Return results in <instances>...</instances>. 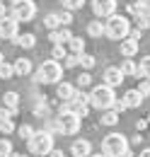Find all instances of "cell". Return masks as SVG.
Here are the masks:
<instances>
[{
  "instance_id": "cell-39",
  "label": "cell",
  "mask_w": 150,
  "mask_h": 157,
  "mask_svg": "<svg viewBox=\"0 0 150 157\" xmlns=\"http://www.w3.org/2000/svg\"><path fill=\"white\" fill-rule=\"evenodd\" d=\"M2 17H10V12H7V7H5V2H0V20Z\"/></svg>"
},
{
  "instance_id": "cell-7",
  "label": "cell",
  "mask_w": 150,
  "mask_h": 157,
  "mask_svg": "<svg viewBox=\"0 0 150 157\" xmlns=\"http://www.w3.org/2000/svg\"><path fill=\"white\" fill-rule=\"evenodd\" d=\"M12 15H15L19 22H29L34 15H37V5H34V0H17L15 7H12Z\"/></svg>"
},
{
  "instance_id": "cell-35",
  "label": "cell",
  "mask_w": 150,
  "mask_h": 157,
  "mask_svg": "<svg viewBox=\"0 0 150 157\" xmlns=\"http://www.w3.org/2000/svg\"><path fill=\"white\" fill-rule=\"evenodd\" d=\"M138 90H140V94H143V97H150V78H143V82H140V87H138Z\"/></svg>"
},
{
  "instance_id": "cell-21",
  "label": "cell",
  "mask_w": 150,
  "mask_h": 157,
  "mask_svg": "<svg viewBox=\"0 0 150 157\" xmlns=\"http://www.w3.org/2000/svg\"><path fill=\"white\" fill-rule=\"evenodd\" d=\"M119 68H121V73H124L126 78H128V75H138V65H136L131 58H126L121 65H119Z\"/></svg>"
},
{
  "instance_id": "cell-13",
  "label": "cell",
  "mask_w": 150,
  "mask_h": 157,
  "mask_svg": "<svg viewBox=\"0 0 150 157\" xmlns=\"http://www.w3.org/2000/svg\"><path fill=\"white\" fill-rule=\"evenodd\" d=\"M49 39L53 41V44H68V41L73 39V34H70V29H68V27H61V32L53 29V32L49 34Z\"/></svg>"
},
{
  "instance_id": "cell-46",
  "label": "cell",
  "mask_w": 150,
  "mask_h": 157,
  "mask_svg": "<svg viewBox=\"0 0 150 157\" xmlns=\"http://www.w3.org/2000/svg\"><path fill=\"white\" fill-rule=\"evenodd\" d=\"M10 2H12V5H15V2H17V0H10Z\"/></svg>"
},
{
  "instance_id": "cell-44",
  "label": "cell",
  "mask_w": 150,
  "mask_h": 157,
  "mask_svg": "<svg viewBox=\"0 0 150 157\" xmlns=\"http://www.w3.org/2000/svg\"><path fill=\"white\" fill-rule=\"evenodd\" d=\"M2 157H15V155H2Z\"/></svg>"
},
{
  "instance_id": "cell-4",
  "label": "cell",
  "mask_w": 150,
  "mask_h": 157,
  "mask_svg": "<svg viewBox=\"0 0 150 157\" xmlns=\"http://www.w3.org/2000/svg\"><path fill=\"white\" fill-rule=\"evenodd\" d=\"M128 34H131L128 20L114 12L112 17L107 20V36H109V39H116V41H124V39H128Z\"/></svg>"
},
{
  "instance_id": "cell-25",
  "label": "cell",
  "mask_w": 150,
  "mask_h": 157,
  "mask_svg": "<svg viewBox=\"0 0 150 157\" xmlns=\"http://www.w3.org/2000/svg\"><path fill=\"white\" fill-rule=\"evenodd\" d=\"M17 73H15V65H10V63H0V78H5V80H10V78H15Z\"/></svg>"
},
{
  "instance_id": "cell-12",
  "label": "cell",
  "mask_w": 150,
  "mask_h": 157,
  "mask_svg": "<svg viewBox=\"0 0 150 157\" xmlns=\"http://www.w3.org/2000/svg\"><path fill=\"white\" fill-rule=\"evenodd\" d=\"M136 53H138V41L136 39L128 36V39L121 41V56H124V58H133Z\"/></svg>"
},
{
  "instance_id": "cell-32",
  "label": "cell",
  "mask_w": 150,
  "mask_h": 157,
  "mask_svg": "<svg viewBox=\"0 0 150 157\" xmlns=\"http://www.w3.org/2000/svg\"><path fill=\"white\" fill-rule=\"evenodd\" d=\"M51 56H53V58H65V56H68V53H65V48H63V44H53V51H51Z\"/></svg>"
},
{
  "instance_id": "cell-41",
  "label": "cell",
  "mask_w": 150,
  "mask_h": 157,
  "mask_svg": "<svg viewBox=\"0 0 150 157\" xmlns=\"http://www.w3.org/2000/svg\"><path fill=\"white\" fill-rule=\"evenodd\" d=\"M51 157H65V155H63V150H51Z\"/></svg>"
},
{
  "instance_id": "cell-16",
  "label": "cell",
  "mask_w": 150,
  "mask_h": 157,
  "mask_svg": "<svg viewBox=\"0 0 150 157\" xmlns=\"http://www.w3.org/2000/svg\"><path fill=\"white\" fill-rule=\"evenodd\" d=\"M15 73H17L19 78L29 75V73H32V60L29 58H17L15 60Z\"/></svg>"
},
{
  "instance_id": "cell-23",
  "label": "cell",
  "mask_w": 150,
  "mask_h": 157,
  "mask_svg": "<svg viewBox=\"0 0 150 157\" xmlns=\"http://www.w3.org/2000/svg\"><path fill=\"white\" fill-rule=\"evenodd\" d=\"M102 123H104V126H116V123H119V111H116V109H107V111H104V116H102Z\"/></svg>"
},
{
  "instance_id": "cell-27",
  "label": "cell",
  "mask_w": 150,
  "mask_h": 157,
  "mask_svg": "<svg viewBox=\"0 0 150 157\" xmlns=\"http://www.w3.org/2000/svg\"><path fill=\"white\" fill-rule=\"evenodd\" d=\"M63 65H65V68H75V65H80V53H68V56L63 58Z\"/></svg>"
},
{
  "instance_id": "cell-22",
  "label": "cell",
  "mask_w": 150,
  "mask_h": 157,
  "mask_svg": "<svg viewBox=\"0 0 150 157\" xmlns=\"http://www.w3.org/2000/svg\"><path fill=\"white\" fill-rule=\"evenodd\" d=\"M68 48H70V53H82V51H85V39L73 36V39L68 41Z\"/></svg>"
},
{
  "instance_id": "cell-11",
  "label": "cell",
  "mask_w": 150,
  "mask_h": 157,
  "mask_svg": "<svg viewBox=\"0 0 150 157\" xmlns=\"http://www.w3.org/2000/svg\"><path fill=\"white\" fill-rule=\"evenodd\" d=\"M70 155L73 157H90L92 155V145L87 140H75L73 147H70Z\"/></svg>"
},
{
  "instance_id": "cell-1",
  "label": "cell",
  "mask_w": 150,
  "mask_h": 157,
  "mask_svg": "<svg viewBox=\"0 0 150 157\" xmlns=\"http://www.w3.org/2000/svg\"><path fill=\"white\" fill-rule=\"evenodd\" d=\"M102 150L109 157H131V150H128V140L121 133H109L102 143Z\"/></svg>"
},
{
  "instance_id": "cell-20",
  "label": "cell",
  "mask_w": 150,
  "mask_h": 157,
  "mask_svg": "<svg viewBox=\"0 0 150 157\" xmlns=\"http://www.w3.org/2000/svg\"><path fill=\"white\" fill-rule=\"evenodd\" d=\"M128 10H131L133 15H138V17H148V12H150V7H148L145 0H140V2H131Z\"/></svg>"
},
{
  "instance_id": "cell-14",
  "label": "cell",
  "mask_w": 150,
  "mask_h": 157,
  "mask_svg": "<svg viewBox=\"0 0 150 157\" xmlns=\"http://www.w3.org/2000/svg\"><path fill=\"white\" fill-rule=\"evenodd\" d=\"M56 97H58V99H63V101H70V99L75 97V87H73V85H68V82H58Z\"/></svg>"
},
{
  "instance_id": "cell-10",
  "label": "cell",
  "mask_w": 150,
  "mask_h": 157,
  "mask_svg": "<svg viewBox=\"0 0 150 157\" xmlns=\"http://www.w3.org/2000/svg\"><path fill=\"white\" fill-rule=\"evenodd\" d=\"M124 78H126V75H124V73H121V68H107V70H104V85H109V87H116V85H121V82H124Z\"/></svg>"
},
{
  "instance_id": "cell-40",
  "label": "cell",
  "mask_w": 150,
  "mask_h": 157,
  "mask_svg": "<svg viewBox=\"0 0 150 157\" xmlns=\"http://www.w3.org/2000/svg\"><path fill=\"white\" fill-rule=\"evenodd\" d=\"M140 32H143V29H131V34H128V36H131V39H140Z\"/></svg>"
},
{
  "instance_id": "cell-2",
  "label": "cell",
  "mask_w": 150,
  "mask_h": 157,
  "mask_svg": "<svg viewBox=\"0 0 150 157\" xmlns=\"http://www.w3.org/2000/svg\"><path fill=\"white\" fill-rule=\"evenodd\" d=\"M114 101H116V94H114V87L109 85H97L92 92H90V106L94 109H112Z\"/></svg>"
},
{
  "instance_id": "cell-17",
  "label": "cell",
  "mask_w": 150,
  "mask_h": 157,
  "mask_svg": "<svg viewBox=\"0 0 150 157\" xmlns=\"http://www.w3.org/2000/svg\"><path fill=\"white\" fill-rule=\"evenodd\" d=\"M87 34L90 36H102V34H107V24H102V20H94L87 24Z\"/></svg>"
},
{
  "instance_id": "cell-15",
  "label": "cell",
  "mask_w": 150,
  "mask_h": 157,
  "mask_svg": "<svg viewBox=\"0 0 150 157\" xmlns=\"http://www.w3.org/2000/svg\"><path fill=\"white\" fill-rule=\"evenodd\" d=\"M124 101H126V106H128V109H136V106H140V101H143V94H140V90H128V92L124 94Z\"/></svg>"
},
{
  "instance_id": "cell-9",
  "label": "cell",
  "mask_w": 150,
  "mask_h": 157,
  "mask_svg": "<svg viewBox=\"0 0 150 157\" xmlns=\"http://www.w3.org/2000/svg\"><path fill=\"white\" fill-rule=\"evenodd\" d=\"M92 10L97 17H112L116 12V0H92Z\"/></svg>"
},
{
  "instance_id": "cell-8",
  "label": "cell",
  "mask_w": 150,
  "mask_h": 157,
  "mask_svg": "<svg viewBox=\"0 0 150 157\" xmlns=\"http://www.w3.org/2000/svg\"><path fill=\"white\" fill-rule=\"evenodd\" d=\"M17 17L15 15H10V17H2L0 20V39H17L19 34H17Z\"/></svg>"
},
{
  "instance_id": "cell-18",
  "label": "cell",
  "mask_w": 150,
  "mask_h": 157,
  "mask_svg": "<svg viewBox=\"0 0 150 157\" xmlns=\"http://www.w3.org/2000/svg\"><path fill=\"white\" fill-rule=\"evenodd\" d=\"M2 106H7V109H19V94L17 92H5V97H2Z\"/></svg>"
},
{
  "instance_id": "cell-42",
  "label": "cell",
  "mask_w": 150,
  "mask_h": 157,
  "mask_svg": "<svg viewBox=\"0 0 150 157\" xmlns=\"http://www.w3.org/2000/svg\"><path fill=\"white\" fill-rule=\"evenodd\" d=\"M140 157H150V147H148V150H143V152H140Z\"/></svg>"
},
{
  "instance_id": "cell-34",
  "label": "cell",
  "mask_w": 150,
  "mask_h": 157,
  "mask_svg": "<svg viewBox=\"0 0 150 157\" xmlns=\"http://www.w3.org/2000/svg\"><path fill=\"white\" fill-rule=\"evenodd\" d=\"M63 5H65L68 10H80V7L85 5V0H63Z\"/></svg>"
},
{
  "instance_id": "cell-36",
  "label": "cell",
  "mask_w": 150,
  "mask_h": 157,
  "mask_svg": "<svg viewBox=\"0 0 150 157\" xmlns=\"http://www.w3.org/2000/svg\"><path fill=\"white\" fill-rule=\"evenodd\" d=\"M61 24H63V27H70V24H73V15H70V12H61Z\"/></svg>"
},
{
  "instance_id": "cell-29",
  "label": "cell",
  "mask_w": 150,
  "mask_h": 157,
  "mask_svg": "<svg viewBox=\"0 0 150 157\" xmlns=\"http://www.w3.org/2000/svg\"><path fill=\"white\" fill-rule=\"evenodd\" d=\"M94 56H87V53H80V65L85 68V70H90V68H94Z\"/></svg>"
},
{
  "instance_id": "cell-37",
  "label": "cell",
  "mask_w": 150,
  "mask_h": 157,
  "mask_svg": "<svg viewBox=\"0 0 150 157\" xmlns=\"http://www.w3.org/2000/svg\"><path fill=\"white\" fill-rule=\"evenodd\" d=\"M114 109H116V111H124V109H128V106H126V101H124V97L114 101Z\"/></svg>"
},
{
  "instance_id": "cell-3",
  "label": "cell",
  "mask_w": 150,
  "mask_h": 157,
  "mask_svg": "<svg viewBox=\"0 0 150 157\" xmlns=\"http://www.w3.org/2000/svg\"><path fill=\"white\" fill-rule=\"evenodd\" d=\"M61 75H63L61 63H58L56 58H51V60H44V63L39 65L37 78H34V80H37V82H44V85H58Z\"/></svg>"
},
{
  "instance_id": "cell-5",
  "label": "cell",
  "mask_w": 150,
  "mask_h": 157,
  "mask_svg": "<svg viewBox=\"0 0 150 157\" xmlns=\"http://www.w3.org/2000/svg\"><path fill=\"white\" fill-rule=\"evenodd\" d=\"M29 150L34 155H51L53 150V136L51 131H34V136L29 138Z\"/></svg>"
},
{
  "instance_id": "cell-28",
  "label": "cell",
  "mask_w": 150,
  "mask_h": 157,
  "mask_svg": "<svg viewBox=\"0 0 150 157\" xmlns=\"http://www.w3.org/2000/svg\"><path fill=\"white\" fill-rule=\"evenodd\" d=\"M17 133H19V138H22V140H29V138L34 136V128H32L29 123H24V126H19V128H17Z\"/></svg>"
},
{
  "instance_id": "cell-19",
  "label": "cell",
  "mask_w": 150,
  "mask_h": 157,
  "mask_svg": "<svg viewBox=\"0 0 150 157\" xmlns=\"http://www.w3.org/2000/svg\"><path fill=\"white\" fill-rule=\"evenodd\" d=\"M44 24H46L51 32L58 29V27H63V24H61V12H49V15L44 17Z\"/></svg>"
},
{
  "instance_id": "cell-43",
  "label": "cell",
  "mask_w": 150,
  "mask_h": 157,
  "mask_svg": "<svg viewBox=\"0 0 150 157\" xmlns=\"http://www.w3.org/2000/svg\"><path fill=\"white\" fill-rule=\"evenodd\" d=\"M90 157H109V155H107V152H104V155H90Z\"/></svg>"
},
{
  "instance_id": "cell-24",
  "label": "cell",
  "mask_w": 150,
  "mask_h": 157,
  "mask_svg": "<svg viewBox=\"0 0 150 157\" xmlns=\"http://www.w3.org/2000/svg\"><path fill=\"white\" fill-rule=\"evenodd\" d=\"M15 41H17L19 46H24V48H34V44H37V36H34V34H22V36H17Z\"/></svg>"
},
{
  "instance_id": "cell-33",
  "label": "cell",
  "mask_w": 150,
  "mask_h": 157,
  "mask_svg": "<svg viewBox=\"0 0 150 157\" xmlns=\"http://www.w3.org/2000/svg\"><path fill=\"white\" fill-rule=\"evenodd\" d=\"M90 82H92V75H90V73H82V75L77 78V87H80V90H85Z\"/></svg>"
},
{
  "instance_id": "cell-6",
  "label": "cell",
  "mask_w": 150,
  "mask_h": 157,
  "mask_svg": "<svg viewBox=\"0 0 150 157\" xmlns=\"http://www.w3.org/2000/svg\"><path fill=\"white\" fill-rule=\"evenodd\" d=\"M58 128L65 133V136H75L77 131H80V116L70 111V109H63L61 114H58Z\"/></svg>"
},
{
  "instance_id": "cell-31",
  "label": "cell",
  "mask_w": 150,
  "mask_h": 157,
  "mask_svg": "<svg viewBox=\"0 0 150 157\" xmlns=\"http://www.w3.org/2000/svg\"><path fill=\"white\" fill-rule=\"evenodd\" d=\"M0 131H2V133H12V131H15L12 118H0Z\"/></svg>"
},
{
  "instance_id": "cell-26",
  "label": "cell",
  "mask_w": 150,
  "mask_h": 157,
  "mask_svg": "<svg viewBox=\"0 0 150 157\" xmlns=\"http://www.w3.org/2000/svg\"><path fill=\"white\" fill-rule=\"evenodd\" d=\"M138 75H143V78H150V56L140 58V65H138Z\"/></svg>"
},
{
  "instance_id": "cell-38",
  "label": "cell",
  "mask_w": 150,
  "mask_h": 157,
  "mask_svg": "<svg viewBox=\"0 0 150 157\" xmlns=\"http://www.w3.org/2000/svg\"><path fill=\"white\" fill-rule=\"evenodd\" d=\"M148 27H150L148 17H138V29H148Z\"/></svg>"
},
{
  "instance_id": "cell-30",
  "label": "cell",
  "mask_w": 150,
  "mask_h": 157,
  "mask_svg": "<svg viewBox=\"0 0 150 157\" xmlns=\"http://www.w3.org/2000/svg\"><path fill=\"white\" fill-rule=\"evenodd\" d=\"M2 155H12V143L7 138H0V157Z\"/></svg>"
},
{
  "instance_id": "cell-45",
  "label": "cell",
  "mask_w": 150,
  "mask_h": 157,
  "mask_svg": "<svg viewBox=\"0 0 150 157\" xmlns=\"http://www.w3.org/2000/svg\"><path fill=\"white\" fill-rule=\"evenodd\" d=\"M15 157H27V155H15Z\"/></svg>"
},
{
  "instance_id": "cell-47",
  "label": "cell",
  "mask_w": 150,
  "mask_h": 157,
  "mask_svg": "<svg viewBox=\"0 0 150 157\" xmlns=\"http://www.w3.org/2000/svg\"><path fill=\"white\" fill-rule=\"evenodd\" d=\"M0 63H2V53H0Z\"/></svg>"
}]
</instances>
